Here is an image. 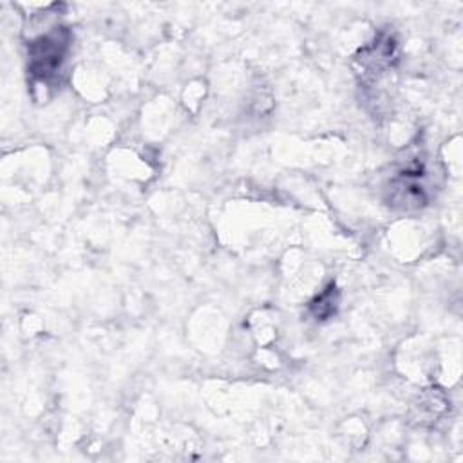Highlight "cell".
Listing matches in <instances>:
<instances>
[{
    "label": "cell",
    "mask_w": 463,
    "mask_h": 463,
    "mask_svg": "<svg viewBox=\"0 0 463 463\" xmlns=\"http://www.w3.org/2000/svg\"><path fill=\"white\" fill-rule=\"evenodd\" d=\"M67 33L61 27H56L52 33L40 36L31 43V72L47 80L54 74L63 60L67 49Z\"/></svg>",
    "instance_id": "obj_1"
}]
</instances>
